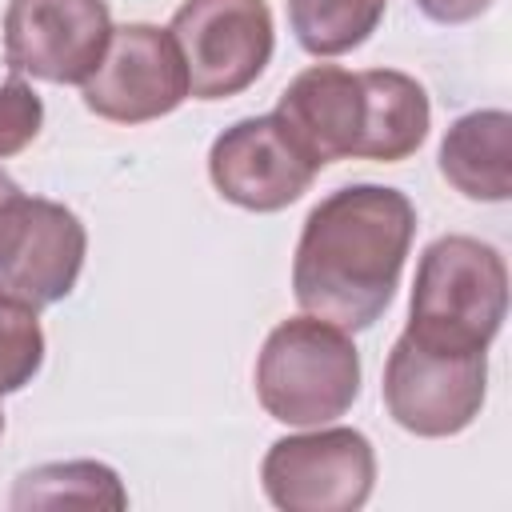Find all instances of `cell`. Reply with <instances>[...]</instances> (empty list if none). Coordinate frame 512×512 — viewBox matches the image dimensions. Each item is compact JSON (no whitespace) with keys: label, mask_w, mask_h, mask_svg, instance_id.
Wrapping results in <instances>:
<instances>
[{"label":"cell","mask_w":512,"mask_h":512,"mask_svg":"<svg viewBox=\"0 0 512 512\" xmlns=\"http://www.w3.org/2000/svg\"><path fill=\"white\" fill-rule=\"evenodd\" d=\"M360 396V352L352 336L320 316L276 324L256 356L260 408L292 428H316L352 408Z\"/></svg>","instance_id":"obj_3"},{"label":"cell","mask_w":512,"mask_h":512,"mask_svg":"<svg viewBox=\"0 0 512 512\" xmlns=\"http://www.w3.org/2000/svg\"><path fill=\"white\" fill-rule=\"evenodd\" d=\"M316 172L320 164L300 148L276 112L236 120L212 140L208 152L216 192L248 212H280L296 204L312 188Z\"/></svg>","instance_id":"obj_9"},{"label":"cell","mask_w":512,"mask_h":512,"mask_svg":"<svg viewBox=\"0 0 512 512\" xmlns=\"http://www.w3.org/2000/svg\"><path fill=\"white\" fill-rule=\"evenodd\" d=\"M16 512L28 508H128V492L108 464L96 460H68V464H40L16 476L12 500Z\"/></svg>","instance_id":"obj_14"},{"label":"cell","mask_w":512,"mask_h":512,"mask_svg":"<svg viewBox=\"0 0 512 512\" xmlns=\"http://www.w3.org/2000/svg\"><path fill=\"white\" fill-rule=\"evenodd\" d=\"M364 84V132H360V160L396 164L408 160L428 136V92L396 68H368L360 72Z\"/></svg>","instance_id":"obj_13"},{"label":"cell","mask_w":512,"mask_h":512,"mask_svg":"<svg viewBox=\"0 0 512 512\" xmlns=\"http://www.w3.org/2000/svg\"><path fill=\"white\" fill-rule=\"evenodd\" d=\"M0 432H4V412H0Z\"/></svg>","instance_id":"obj_20"},{"label":"cell","mask_w":512,"mask_h":512,"mask_svg":"<svg viewBox=\"0 0 512 512\" xmlns=\"http://www.w3.org/2000/svg\"><path fill=\"white\" fill-rule=\"evenodd\" d=\"M88 232L80 216L56 200L24 196L0 204V300L40 312L76 288Z\"/></svg>","instance_id":"obj_5"},{"label":"cell","mask_w":512,"mask_h":512,"mask_svg":"<svg viewBox=\"0 0 512 512\" xmlns=\"http://www.w3.org/2000/svg\"><path fill=\"white\" fill-rule=\"evenodd\" d=\"M112 36L104 0H8L4 60L48 84H84Z\"/></svg>","instance_id":"obj_10"},{"label":"cell","mask_w":512,"mask_h":512,"mask_svg":"<svg viewBox=\"0 0 512 512\" xmlns=\"http://www.w3.org/2000/svg\"><path fill=\"white\" fill-rule=\"evenodd\" d=\"M168 32L196 100H224L256 84L276 44L264 0H184Z\"/></svg>","instance_id":"obj_6"},{"label":"cell","mask_w":512,"mask_h":512,"mask_svg":"<svg viewBox=\"0 0 512 512\" xmlns=\"http://www.w3.org/2000/svg\"><path fill=\"white\" fill-rule=\"evenodd\" d=\"M384 8L388 0H288V24L304 52L340 56L376 32Z\"/></svg>","instance_id":"obj_15"},{"label":"cell","mask_w":512,"mask_h":512,"mask_svg":"<svg viewBox=\"0 0 512 512\" xmlns=\"http://www.w3.org/2000/svg\"><path fill=\"white\" fill-rule=\"evenodd\" d=\"M508 312V268L504 256L476 236H440L424 248L412 284L408 336L452 348L488 352Z\"/></svg>","instance_id":"obj_2"},{"label":"cell","mask_w":512,"mask_h":512,"mask_svg":"<svg viewBox=\"0 0 512 512\" xmlns=\"http://www.w3.org/2000/svg\"><path fill=\"white\" fill-rule=\"evenodd\" d=\"M440 176L468 200L504 204L512 196V116L504 108L460 116L440 140Z\"/></svg>","instance_id":"obj_12"},{"label":"cell","mask_w":512,"mask_h":512,"mask_svg":"<svg viewBox=\"0 0 512 512\" xmlns=\"http://www.w3.org/2000/svg\"><path fill=\"white\" fill-rule=\"evenodd\" d=\"M264 492L284 512H356L376 484V452L356 428L284 436L260 464Z\"/></svg>","instance_id":"obj_7"},{"label":"cell","mask_w":512,"mask_h":512,"mask_svg":"<svg viewBox=\"0 0 512 512\" xmlns=\"http://www.w3.org/2000/svg\"><path fill=\"white\" fill-rule=\"evenodd\" d=\"M276 116L300 140V148L324 168L348 160L360 148L364 132V84L360 72L336 64L304 68L276 100Z\"/></svg>","instance_id":"obj_11"},{"label":"cell","mask_w":512,"mask_h":512,"mask_svg":"<svg viewBox=\"0 0 512 512\" xmlns=\"http://www.w3.org/2000/svg\"><path fill=\"white\" fill-rule=\"evenodd\" d=\"M12 192H16V184H12V180H8L4 172H0V204H4V200H8Z\"/></svg>","instance_id":"obj_19"},{"label":"cell","mask_w":512,"mask_h":512,"mask_svg":"<svg viewBox=\"0 0 512 512\" xmlns=\"http://www.w3.org/2000/svg\"><path fill=\"white\" fill-rule=\"evenodd\" d=\"M488 392V352L432 348L408 332L388 352L384 364V404L388 416L412 436H456L464 432Z\"/></svg>","instance_id":"obj_4"},{"label":"cell","mask_w":512,"mask_h":512,"mask_svg":"<svg viewBox=\"0 0 512 512\" xmlns=\"http://www.w3.org/2000/svg\"><path fill=\"white\" fill-rule=\"evenodd\" d=\"M492 0H416V8L436 24H468L476 20Z\"/></svg>","instance_id":"obj_18"},{"label":"cell","mask_w":512,"mask_h":512,"mask_svg":"<svg viewBox=\"0 0 512 512\" xmlns=\"http://www.w3.org/2000/svg\"><path fill=\"white\" fill-rule=\"evenodd\" d=\"M44 364V332L36 312L0 300V396L20 392Z\"/></svg>","instance_id":"obj_16"},{"label":"cell","mask_w":512,"mask_h":512,"mask_svg":"<svg viewBox=\"0 0 512 512\" xmlns=\"http://www.w3.org/2000/svg\"><path fill=\"white\" fill-rule=\"evenodd\" d=\"M416 236V208L384 184H348L328 192L304 220L292 292L308 316L344 332L372 328L400 284Z\"/></svg>","instance_id":"obj_1"},{"label":"cell","mask_w":512,"mask_h":512,"mask_svg":"<svg viewBox=\"0 0 512 512\" xmlns=\"http://www.w3.org/2000/svg\"><path fill=\"white\" fill-rule=\"evenodd\" d=\"M84 108L112 124H148L188 100V72L168 28L120 24L92 76L80 84Z\"/></svg>","instance_id":"obj_8"},{"label":"cell","mask_w":512,"mask_h":512,"mask_svg":"<svg viewBox=\"0 0 512 512\" xmlns=\"http://www.w3.org/2000/svg\"><path fill=\"white\" fill-rule=\"evenodd\" d=\"M44 124V104L36 96V88L24 80V72H16L12 64L0 68V160L24 152Z\"/></svg>","instance_id":"obj_17"}]
</instances>
